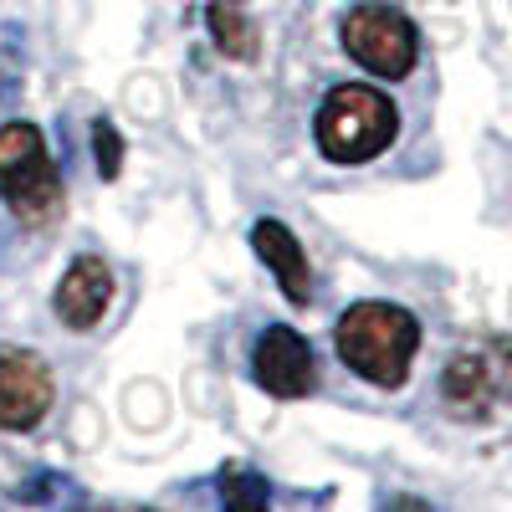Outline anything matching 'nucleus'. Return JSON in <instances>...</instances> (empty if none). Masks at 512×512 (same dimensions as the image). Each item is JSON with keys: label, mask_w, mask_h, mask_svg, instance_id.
I'll return each mask as SVG.
<instances>
[{"label": "nucleus", "mask_w": 512, "mask_h": 512, "mask_svg": "<svg viewBox=\"0 0 512 512\" xmlns=\"http://www.w3.org/2000/svg\"><path fill=\"white\" fill-rule=\"evenodd\" d=\"M333 349L374 390H400L420 354V318L384 297H359L333 323Z\"/></svg>", "instance_id": "1"}, {"label": "nucleus", "mask_w": 512, "mask_h": 512, "mask_svg": "<svg viewBox=\"0 0 512 512\" xmlns=\"http://www.w3.org/2000/svg\"><path fill=\"white\" fill-rule=\"evenodd\" d=\"M400 134V108L395 98L374 88V82H338L323 93L318 113H313V144L328 164H369Z\"/></svg>", "instance_id": "2"}, {"label": "nucleus", "mask_w": 512, "mask_h": 512, "mask_svg": "<svg viewBox=\"0 0 512 512\" xmlns=\"http://www.w3.org/2000/svg\"><path fill=\"white\" fill-rule=\"evenodd\" d=\"M0 200L31 231L57 226L67 210V185H62V169L47 149V134L26 118L0 123Z\"/></svg>", "instance_id": "3"}, {"label": "nucleus", "mask_w": 512, "mask_h": 512, "mask_svg": "<svg viewBox=\"0 0 512 512\" xmlns=\"http://www.w3.org/2000/svg\"><path fill=\"white\" fill-rule=\"evenodd\" d=\"M441 400L456 420H487L512 400V338L487 333L461 344L441 369Z\"/></svg>", "instance_id": "4"}, {"label": "nucleus", "mask_w": 512, "mask_h": 512, "mask_svg": "<svg viewBox=\"0 0 512 512\" xmlns=\"http://www.w3.org/2000/svg\"><path fill=\"white\" fill-rule=\"evenodd\" d=\"M338 41H344L349 62H359L379 82H405L420 62V31L400 6L384 0H364L344 21H338Z\"/></svg>", "instance_id": "5"}, {"label": "nucleus", "mask_w": 512, "mask_h": 512, "mask_svg": "<svg viewBox=\"0 0 512 512\" xmlns=\"http://www.w3.org/2000/svg\"><path fill=\"white\" fill-rule=\"evenodd\" d=\"M57 405V374L47 354L26 344H0V431L26 436Z\"/></svg>", "instance_id": "6"}, {"label": "nucleus", "mask_w": 512, "mask_h": 512, "mask_svg": "<svg viewBox=\"0 0 512 512\" xmlns=\"http://www.w3.org/2000/svg\"><path fill=\"white\" fill-rule=\"evenodd\" d=\"M251 379L272 400H308L318 390V354L292 323H267L251 344Z\"/></svg>", "instance_id": "7"}, {"label": "nucleus", "mask_w": 512, "mask_h": 512, "mask_svg": "<svg viewBox=\"0 0 512 512\" xmlns=\"http://www.w3.org/2000/svg\"><path fill=\"white\" fill-rule=\"evenodd\" d=\"M113 292H118L113 267L103 262L98 251H82V256H72L67 272H62L57 287H52V313H57L62 328L88 333V328H98L103 313L113 308Z\"/></svg>", "instance_id": "8"}, {"label": "nucleus", "mask_w": 512, "mask_h": 512, "mask_svg": "<svg viewBox=\"0 0 512 512\" xmlns=\"http://www.w3.org/2000/svg\"><path fill=\"white\" fill-rule=\"evenodd\" d=\"M251 251H256V262L277 277V287H282V297L292 308L313 303V262H308V251H303V241H297L292 226H282L277 216L251 221Z\"/></svg>", "instance_id": "9"}, {"label": "nucleus", "mask_w": 512, "mask_h": 512, "mask_svg": "<svg viewBox=\"0 0 512 512\" xmlns=\"http://www.w3.org/2000/svg\"><path fill=\"white\" fill-rule=\"evenodd\" d=\"M205 31L216 41V52L231 57V62H256V52H262V31H256V21L236 6V0H210Z\"/></svg>", "instance_id": "10"}, {"label": "nucleus", "mask_w": 512, "mask_h": 512, "mask_svg": "<svg viewBox=\"0 0 512 512\" xmlns=\"http://www.w3.org/2000/svg\"><path fill=\"white\" fill-rule=\"evenodd\" d=\"M221 512H272V482L251 466H226L216 482Z\"/></svg>", "instance_id": "11"}, {"label": "nucleus", "mask_w": 512, "mask_h": 512, "mask_svg": "<svg viewBox=\"0 0 512 512\" xmlns=\"http://www.w3.org/2000/svg\"><path fill=\"white\" fill-rule=\"evenodd\" d=\"M93 164L103 180L123 175V134L113 128V118H93Z\"/></svg>", "instance_id": "12"}, {"label": "nucleus", "mask_w": 512, "mask_h": 512, "mask_svg": "<svg viewBox=\"0 0 512 512\" xmlns=\"http://www.w3.org/2000/svg\"><path fill=\"white\" fill-rule=\"evenodd\" d=\"M57 487H62V477H31V482L16 487V497H21V502H52Z\"/></svg>", "instance_id": "13"}, {"label": "nucleus", "mask_w": 512, "mask_h": 512, "mask_svg": "<svg viewBox=\"0 0 512 512\" xmlns=\"http://www.w3.org/2000/svg\"><path fill=\"white\" fill-rule=\"evenodd\" d=\"M72 512H159V507H108V502H82Z\"/></svg>", "instance_id": "14"}, {"label": "nucleus", "mask_w": 512, "mask_h": 512, "mask_svg": "<svg viewBox=\"0 0 512 512\" xmlns=\"http://www.w3.org/2000/svg\"><path fill=\"white\" fill-rule=\"evenodd\" d=\"M390 512H431V507H425V502H410V497H395Z\"/></svg>", "instance_id": "15"}, {"label": "nucleus", "mask_w": 512, "mask_h": 512, "mask_svg": "<svg viewBox=\"0 0 512 512\" xmlns=\"http://www.w3.org/2000/svg\"><path fill=\"white\" fill-rule=\"evenodd\" d=\"M236 6H241V0H236Z\"/></svg>", "instance_id": "16"}]
</instances>
